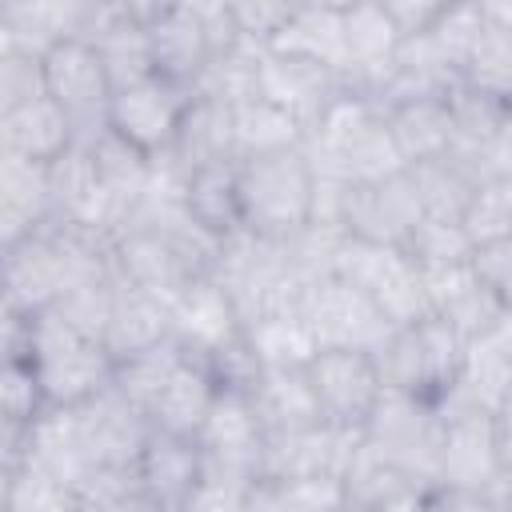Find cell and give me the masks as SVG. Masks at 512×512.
<instances>
[{
    "label": "cell",
    "instance_id": "cell-25",
    "mask_svg": "<svg viewBox=\"0 0 512 512\" xmlns=\"http://www.w3.org/2000/svg\"><path fill=\"white\" fill-rule=\"evenodd\" d=\"M72 140H76V128L52 96H36L20 108L0 112V152H16V156L48 164Z\"/></svg>",
    "mask_w": 512,
    "mask_h": 512
},
{
    "label": "cell",
    "instance_id": "cell-10",
    "mask_svg": "<svg viewBox=\"0 0 512 512\" xmlns=\"http://www.w3.org/2000/svg\"><path fill=\"white\" fill-rule=\"evenodd\" d=\"M48 96L68 112L76 140H92L100 128H108L112 108V80L92 48V40H60L44 56Z\"/></svg>",
    "mask_w": 512,
    "mask_h": 512
},
{
    "label": "cell",
    "instance_id": "cell-18",
    "mask_svg": "<svg viewBox=\"0 0 512 512\" xmlns=\"http://www.w3.org/2000/svg\"><path fill=\"white\" fill-rule=\"evenodd\" d=\"M156 160L176 168L184 180L196 168L240 160L236 156V116H232V104L212 100V96H192V104H188V112H184V120L176 128V140L164 152H156Z\"/></svg>",
    "mask_w": 512,
    "mask_h": 512
},
{
    "label": "cell",
    "instance_id": "cell-35",
    "mask_svg": "<svg viewBox=\"0 0 512 512\" xmlns=\"http://www.w3.org/2000/svg\"><path fill=\"white\" fill-rule=\"evenodd\" d=\"M408 176L416 184V196H420L424 216H436V220H464V212L472 204V192L480 184L464 168V160H456L452 152L448 156H436V160L408 164Z\"/></svg>",
    "mask_w": 512,
    "mask_h": 512
},
{
    "label": "cell",
    "instance_id": "cell-31",
    "mask_svg": "<svg viewBox=\"0 0 512 512\" xmlns=\"http://www.w3.org/2000/svg\"><path fill=\"white\" fill-rule=\"evenodd\" d=\"M272 52L316 60L328 68L348 72V36H344V12H324V8H292L288 20L272 32L268 40Z\"/></svg>",
    "mask_w": 512,
    "mask_h": 512
},
{
    "label": "cell",
    "instance_id": "cell-39",
    "mask_svg": "<svg viewBox=\"0 0 512 512\" xmlns=\"http://www.w3.org/2000/svg\"><path fill=\"white\" fill-rule=\"evenodd\" d=\"M0 508L4 512H80L76 492L32 460L0 468Z\"/></svg>",
    "mask_w": 512,
    "mask_h": 512
},
{
    "label": "cell",
    "instance_id": "cell-57",
    "mask_svg": "<svg viewBox=\"0 0 512 512\" xmlns=\"http://www.w3.org/2000/svg\"><path fill=\"white\" fill-rule=\"evenodd\" d=\"M108 4V12L112 16H120V20H132V24H156L164 12H172L180 0H104Z\"/></svg>",
    "mask_w": 512,
    "mask_h": 512
},
{
    "label": "cell",
    "instance_id": "cell-12",
    "mask_svg": "<svg viewBox=\"0 0 512 512\" xmlns=\"http://www.w3.org/2000/svg\"><path fill=\"white\" fill-rule=\"evenodd\" d=\"M308 376L316 388L320 416L344 428H364L384 392L376 356L356 348H320L308 360Z\"/></svg>",
    "mask_w": 512,
    "mask_h": 512
},
{
    "label": "cell",
    "instance_id": "cell-37",
    "mask_svg": "<svg viewBox=\"0 0 512 512\" xmlns=\"http://www.w3.org/2000/svg\"><path fill=\"white\" fill-rule=\"evenodd\" d=\"M260 56L264 44L252 36H240L236 44L212 52V60L204 64V72L196 76L192 92L196 96H212L224 104H240L248 96H256V80H260Z\"/></svg>",
    "mask_w": 512,
    "mask_h": 512
},
{
    "label": "cell",
    "instance_id": "cell-16",
    "mask_svg": "<svg viewBox=\"0 0 512 512\" xmlns=\"http://www.w3.org/2000/svg\"><path fill=\"white\" fill-rule=\"evenodd\" d=\"M424 288H428V308L440 320H448L464 340L492 332L508 316V304L488 288L476 260L424 268Z\"/></svg>",
    "mask_w": 512,
    "mask_h": 512
},
{
    "label": "cell",
    "instance_id": "cell-61",
    "mask_svg": "<svg viewBox=\"0 0 512 512\" xmlns=\"http://www.w3.org/2000/svg\"><path fill=\"white\" fill-rule=\"evenodd\" d=\"M16 4H28V0H0V8H16Z\"/></svg>",
    "mask_w": 512,
    "mask_h": 512
},
{
    "label": "cell",
    "instance_id": "cell-14",
    "mask_svg": "<svg viewBox=\"0 0 512 512\" xmlns=\"http://www.w3.org/2000/svg\"><path fill=\"white\" fill-rule=\"evenodd\" d=\"M112 260H116V276L160 296V300H176L196 276H204V268L164 232L148 228V224H124L116 244H112Z\"/></svg>",
    "mask_w": 512,
    "mask_h": 512
},
{
    "label": "cell",
    "instance_id": "cell-5",
    "mask_svg": "<svg viewBox=\"0 0 512 512\" xmlns=\"http://www.w3.org/2000/svg\"><path fill=\"white\" fill-rule=\"evenodd\" d=\"M364 440L376 456H384L416 484H424L432 500V488L440 484V444H444V416L436 400L384 388L364 424Z\"/></svg>",
    "mask_w": 512,
    "mask_h": 512
},
{
    "label": "cell",
    "instance_id": "cell-48",
    "mask_svg": "<svg viewBox=\"0 0 512 512\" xmlns=\"http://www.w3.org/2000/svg\"><path fill=\"white\" fill-rule=\"evenodd\" d=\"M460 224L468 228V236H472L476 248L488 244V240L512 236V176L480 180Z\"/></svg>",
    "mask_w": 512,
    "mask_h": 512
},
{
    "label": "cell",
    "instance_id": "cell-1",
    "mask_svg": "<svg viewBox=\"0 0 512 512\" xmlns=\"http://www.w3.org/2000/svg\"><path fill=\"white\" fill-rule=\"evenodd\" d=\"M112 244H116L112 236L88 224L52 216L32 236L0 248L4 252V308L32 316V312L52 308L60 296H68L72 288L88 280L116 276Z\"/></svg>",
    "mask_w": 512,
    "mask_h": 512
},
{
    "label": "cell",
    "instance_id": "cell-8",
    "mask_svg": "<svg viewBox=\"0 0 512 512\" xmlns=\"http://www.w3.org/2000/svg\"><path fill=\"white\" fill-rule=\"evenodd\" d=\"M300 316L308 320L312 336L320 348H356V352H372L392 336V316L352 280L344 276H320L308 296Z\"/></svg>",
    "mask_w": 512,
    "mask_h": 512
},
{
    "label": "cell",
    "instance_id": "cell-11",
    "mask_svg": "<svg viewBox=\"0 0 512 512\" xmlns=\"http://www.w3.org/2000/svg\"><path fill=\"white\" fill-rule=\"evenodd\" d=\"M348 92H352L348 72L328 68V64H316V60L284 56V52H272V48L264 44L256 96L280 104L288 116L300 120L304 132H312V128L328 116V108H332L336 100H344Z\"/></svg>",
    "mask_w": 512,
    "mask_h": 512
},
{
    "label": "cell",
    "instance_id": "cell-52",
    "mask_svg": "<svg viewBox=\"0 0 512 512\" xmlns=\"http://www.w3.org/2000/svg\"><path fill=\"white\" fill-rule=\"evenodd\" d=\"M456 160H464V168L476 176V180H496V176H512V116L500 124V132L492 140H484L480 148L472 152H452Z\"/></svg>",
    "mask_w": 512,
    "mask_h": 512
},
{
    "label": "cell",
    "instance_id": "cell-20",
    "mask_svg": "<svg viewBox=\"0 0 512 512\" xmlns=\"http://www.w3.org/2000/svg\"><path fill=\"white\" fill-rule=\"evenodd\" d=\"M240 328H244V320H240V312H236L228 288H224L212 272L196 276V280L172 300V336H176L188 352H196V356L216 352V348L228 344Z\"/></svg>",
    "mask_w": 512,
    "mask_h": 512
},
{
    "label": "cell",
    "instance_id": "cell-19",
    "mask_svg": "<svg viewBox=\"0 0 512 512\" xmlns=\"http://www.w3.org/2000/svg\"><path fill=\"white\" fill-rule=\"evenodd\" d=\"M40 464L44 472H52L56 480H64L72 492L76 484L96 468L84 424H80V408L76 404H48L24 432V456Z\"/></svg>",
    "mask_w": 512,
    "mask_h": 512
},
{
    "label": "cell",
    "instance_id": "cell-15",
    "mask_svg": "<svg viewBox=\"0 0 512 512\" xmlns=\"http://www.w3.org/2000/svg\"><path fill=\"white\" fill-rule=\"evenodd\" d=\"M420 220H424V208H420V196H416L408 168H400L384 180H368V184L348 188V200H344V232L348 236L404 248Z\"/></svg>",
    "mask_w": 512,
    "mask_h": 512
},
{
    "label": "cell",
    "instance_id": "cell-53",
    "mask_svg": "<svg viewBox=\"0 0 512 512\" xmlns=\"http://www.w3.org/2000/svg\"><path fill=\"white\" fill-rule=\"evenodd\" d=\"M232 16H236V28L260 44L272 40V32L288 20L292 12V0H228Z\"/></svg>",
    "mask_w": 512,
    "mask_h": 512
},
{
    "label": "cell",
    "instance_id": "cell-21",
    "mask_svg": "<svg viewBox=\"0 0 512 512\" xmlns=\"http://www.w3.org/2000/svg\"><path fill=\"white\" fill-rule=\"evenodd\" d=\"M56 216L48 164L0 152V248L32 236L40 224Z\"/></svg>",
    "mask_w": 512,
    "mask_h": 512
},
{
    "label": "cell",
    "instance_id": "cell-50",
    "mask_svg": "<svg viewBox=\"0 0 512 512\" xmlns=\"http://www.w3.org/2000/svg\"><path fill=\"white\" fill-rule=\"evenodd\" d=\"M428 36H432V44L440 48V56L460 72V80H464V64H468V56H472V48H476V40H480V32H484V16H480V4L476 0H456L432 28H424Z\"/></svg>",
    "mask_w": 512,
    "mask_h": 512
},
{
    "label": "cell",
    "instance_id": "cell-44",
    "mask_svg": "<svg viewBox=\"0 0 512 512\" xmlns=\"http://www.w3.org/2000/svg\"><path fill=\"white\" fill-rule=\"evenodd\" d=\"M184 356H188V348H184L176 336H164L160 344H152V348H144V352L120 360L112 384H116L124 396H132V400L148 412V404H152L156 392L168 384V376L184 364ZM148 420H152V416H148Z\"/></svg>",
    "mask_w": 512,
    "mask_h": 512
},
{
    "label": "cell",
    "instance_id": "cell-27",
    "mask_svg": "<svg viewBox=\"0 0 512 512\" xmlns=\"http://www.w3.org/2000/svg\"><path fill=\"white\" fill-rule=\"evenodd\" d=\"M212 400H216V380H212L204 356L188 352L184 364L168 376V384L148 404V416H152V424L160 432H176V436H192L196 440Z\"/></svg>",
    "mask_w": 512,
    "mask_h": 512
},
{
    "label": "cell",
    "instance_id": "cell-56",
    "mask_svg": "<svg viewBox=\"0 0 512 512\" xmlns=\"http://www.w3.org/2000/svg\"><path fill=\"white\" fill-rule=\"evenodd\" d=\"M400 28H404V36L408 32H424V28H432L456 0H376Z\"/></svg>",
    "mask_w": 512,
    "mask_h": 512
},
{
    "label": "cell",
    "instance_id": "cell-3",
    "mask_svg": "<svg viewBox=\"0 0 512 512\" xmlns=\"http://www.w3.org/2000/svg\"><path fill=\"white\" fill-rule=\"evenodd\" d=\"M312 192H316V168L304 144L236 160L240 224L256 236L284 240L300 232L312 220Z\"/></svg>",
    "mask_w": 512,
    "mask_h": 512
},
{
    "label": "cell",
    "instance_id": "cell-43",
    "mask_svg": "<svg viewBox=\"0 0 512 512\" xmlns=\"http://www.w3.org/2000/svg\"><path fill=\"white\" fill-rule=\"evenodd\" d=\"M80 512H152L136 464H96L76 484Z\"/></svg>",
    "mask_w": 512,
    "mask_h": 512
},
{
    "label": "cell",
    "instance_id": "cell-42",
    "mask_svg": "<svg viewBox=\"0 0 512 512\" xmlns=\"http://www.w3.org/2000/svg\"><path fill=\"white\" fill-rule=\"evenodd\" d=\"M448 108H452V124H456V144L452 152H472L480 148L484 140H492L500 132V124L512 116V104L468 84V80H456L452 92H448Z\"/></svg>",
    "mask_w": 512,
    "mask_h": 512
},
{
    "label": "cell",
    "instance_id": "cell-30",
    "mask_svg": "<svg viewBox=\"0 0 512 512\" xmlns=\"http://www.w3.org/2000/svg\"><path fill=\"white\" fill-rule=\"evenodd\" d=\"M148 40H152L156 72L160 76H172L180 84H196V76L204 72V64L216 52L212 48V36L204 32V24L184 4H176L156 24H148Z\"/></svg>",
    "mask_w": 512,
    "mask_h": 512
},
{
    "label": "cell",
    "instance_id": "cell-34",
    "mask_svg": "<svg viewBox=\"0 0 512 512\" xmlns=\"http://www.w3.org/2000/svg\"><path fill=\"white\" fill-rule=\"evenodd\" d=\"M92 48H96V56H100V64H104V72L112 80V92L156 76V56H152V40H148L144 24L108 16L100 24V32L92 36Z\"/></svg>",
    "mask_w": 512,
    "mask_h": 512
},
{
    "label": "cell",
    "instance_id": "cell-33",
    "mask_svg": "<svg viewBox=\"0 0 512 512\" xmlns=\"http://www.w3.org/2000/svg\"><path fill=\"white\" fill-rule=\"evenodd\" d=\"M92 148V160H96V172H100V184L108 188V196L128 212H136V204L144 200L148 184H152V152H144L140 144H132L128 136H120L112 124L100 128L92 140H84Z\"/></svg>",
    "mask_w": 512,
    "mask_h": 512
},
{
    "label": "cell",
    "instance_id": "cell-4",
    "mask_svg": "<svg viewBox=\"0 0 512 512\" xmlns=\"http://www.w3.org/2000/svg\"><path fill=\"white\" fill-rule=\"evenodd\" d=\"M16 356H28L48 404H84L116 380V356L104 348V340L88 336L56 308L28 316L24 352Z\"/></svg>",
    "mask_w": 512,
    "mask_h": 512
},
{
    "label": "cell",
    "instance_id": "cell-55",
    "mask_svg": "<svg viewBox=\"0 0 512 512\" xmlns=\"http://www.w3.org/2000/svg\"><path fill=\"white\" fill-rule=\"evenodd\" d=\"M200 24H204V32L212 36V48L220 52V48H228V44H236L244 32L236 28V16H232V8H228V0H180Z\"/></svg>",
    "mask_w": 512,
    "mask_h": 512
},
{
    "label": "cell",
    "instance_id": "cell-7",
    "mask_svg": "<svg viewBox=\"0 0 512 512\" xmlns=\"http://www.w3.org/2000/svg\"><path fill=\"white\" fill-rule=\"evenodd\" d=\"M332 272L352 280L356 288H364L392 316V324H408V320H420L432 312L428 288H424V268L400 244H372L360 236H344Z\"/></svg>",
    "mask_w": 512,
    "mask_h": 512
},
{
    "label": "cell",
    "instance_id": "cell-40",
    "mask_svg": "<svg viewBox=\"0 0 512 512\" xmlns=\"http://www.w3.org/2000/svg\"><path fill=\"white\" fill-rule=\"evenodd\" d=\"M244 336L264 368L268 364H308L320 352V344L300 312H272V316L248 320Z\"/></svg>",
    "mask_w": 512,
    "mask_h": 512
},
{
    "label": "cell",
    "instance_id": "cell-26",
    "mask_svg": "<svg viewBox=\"0 0 512 512\" xmlns=\"http://www.w3.org/2000/svg\"><path fill=\"white\" fill-rule=\"evenodd\" d=\"M344 500H348V508H364V512L428 508V488L416 484L396 464H388L384 456H376L368 448V440H360V452L352 456V464L344 472Z\"/></svg>",
    "mask_w": 512,
    "mask_h": 512
},
{
    "label": "cell",
    "instance_id": "cell-54",
    "mask_svg": "<svg viewBox=\"0 0 512 512\" xmlns=\"http://www.w3.org/2000/svg\"><path fill=\"white\" fill-rule=\"evenodd\" d=\"M472 260H476L480 276L488 280V288H492V292L508 304V312H512V236L480 244V248L472 252Z\"/></svg>",
    "mask_w": 512,
    "mask_h": 512
},
{
    "label": "cell",
    "instance_id": "cell-45",
    "mask_svg": "<svg viewBox=\"0 0 512 512\" xmlns=\"http://www.w3.org/2000/svg\"><path fill=\"white\" fill-rule=\"evenodd\" d=\"M16 8H24L52 44L92 40L100 32V24L112 16L104 0H28V4H16Z\"/></svg>",
    "mask_w": 512,
    "mask_h": 512
},
{
    "label": "cell",
    "instance_id": "cell-9",
    "mask_svg": "<svg viewBox=\"0 0 512 512\" xmlns=\"http://www.w3.org/2000/svg\"><path fill=\"white\" fill-rule=\"evenodd\" d=\"M360 440H364V428H344L332 420L268 432L260 452V476L264 480H300V476L344 480L352 456L360 452Z\"/></svg>",
    "mask_w": 512,
    "mask_h": 512
},
{
    "label": "cell",
    "instance_id": "cell-32",
    "mask_svg": "<svg viewBox=\"0 0 512 512\" xmlns=\"http://www.w3.org/2000/svg\"><path fill=\"white\" fill-rule=\"evenodd\" d=\"M344 36H348V84H360L396 60L404 28L376 0H356L352 8H344Z\"/></svg>",
    "mask_w": 512,
    "mask_h": 512
},
{
    "label": "cell",
    "instance_id": "cell-29",
    "mask_svg": "<svg viewBox=\"0 0 512 512\" xmlns=\"http://www.w3.org/2000/svg\"><path fill=\"white\" fill-rule=\"evenodd\" d=\"M392 140L400 148L404 168L420 164V160H436L448 156L456 144V124H452V108L448 96H424V100H408L384 112Z\"/></svg>",
    "mask_w": 512,
    "mask_h": 512
},
{
    "label": "cell",
    "instance_id": "cell-36",
    "mask_svg": "<svg viewBox=\"0 0 512 512\" xmlns=\"http://www.w3.org/2000/svg\"><path fill=\"white\" fill-rule=\"evenodd\" d=\"M184 204L220 240L232 236L236 228H244L240 224V200H236V160L208 164V168L188 172V180H184Z\"/></svg>",
    "mask_w": 512,
    "mask_h": 512
},
{
    "label": "cell",
    "instance_id": "cell-47",
    "mask_svg": "<svg viewBox=\"0 0 512 512\" xmlns=\"http://www.w3.org/2000/svg\"><path fill=\"white\" fill-rule=\"evenodd\" d=\"M464 80L512 104V36L484 20V32L464 64Z\"/></svg>",
    "mask_w": 512,
    "mask_h": 512
},
{
    "label": "cell",
    "instance_id": "cell-22",
    "mask_svg": "<svg viewBox=\"0 0 512 512\" xmlns=\"http://www.w3.org/2000/svg\"><path fill=\"white\" fill-rule=\"evenodd\" d=\"M136 468H140L144 492L152 500V512H184L188 496L200 480V444L192 436L156 428L152 440L144 444Z\"/></svg>",
    "mask_w": 512,
    "mask_h": 512
},
{
    "label": "cell",
    "instance_id": "cell-17",
    "mask_svg": "<svg viewBox=\"0 0 512 512\" xmlns=\"http://www.w3.org/2000/svg\"><path fill=\"white\" fill-rule=\"evenodd\" d=\"M76 408H80V424H84V436H88L96 464H136L144 444L156 432L148 412L132 396H124L116 384H108L104 392L88 396Z\"/></svg>",
    "mask_w": 512,
    "mask_h": 512
},
{
    "label": "cell",
    "instance_id": "cell-28",
    "mask_svg": "<svg viewBox=\"0 0 512 512\" xmlns=\"http://www.w3.org/2000/svg\"><path fill=\"white\" fill-rule=\"evenodd\" d=\"M252 404L260 412L264 432H288L324 420L308 364H268L252 388Z\"/></svg>",
    "mask_w": 512,
    "mask_h": 512
},
{
    "label": "cell",
    "instance_id": "cell-46",
    "mask_svg": "<svg viewBox=\"0 0 512 512\" xmlns=\"http://www.w3.org/2000/svg\"><path fill=\"white\" fill-rule=\"evenodd\" d=\"M44 408H48V396H44V384H40L36 368L28 364V356H4V372H0V424L4 428H28Z\"/></svg>",
    "mask_w": 512,
    "mask_h": 512
},
{
    "label": "cell",
    "instance_id": "cell-13",
    "mask_svg": "<svg viewBox=\"0 0 512 512\" xmlns=\"http://www.w3.org/2000/svg\"><path fill=\"white\" fill-rule=\"evenodd\" d=\"M192 84H180L172 76H148L132 88H120L112 96V108H108V124L128 136L132 144H140L144 152H164L172 140H176V128L192 104Z\"/></svg>",
    "mask_w": 512,
    "mask_h": 512
},
{
    "label": "cell",
    "instance_id": "cell-51",
    "mask_svg": "<svg viewBox=\"0 0 512 512\" xmlns=\"http://www.w3.org/2000/svg\"><path fill=\"white\" fill-rule=\"evenodd\" d=\"M36 96H48V76H44V56H20V52H0V112L20 108Z\"/></svg>",
    "mask_w": 512,
    "mask_h": 512
},
{
    "label": "cell",
    "instance_id": "cell-24",
    "mask_svg": "<svg viewBox=\"0 0 512 512\" xmlns=\"http://www.w3.org/2000/svg\"><path fill=\"white\" fill-rule=\"evenodd\" d=\"M164 336H172V304L120 280L116 284V300H112V316H108V328H104V344L108 352L120 360L160 344Z\"/></svg>",
    "mask_w": 512,
    "mask_h": 512
},
{
    "label": "cell",
    "instance_id": "cell-41",
    "mask_svg": "<svg viewBox=\"0 0 512 512\" xmlns=\"http://www.w3.org/2000/svg\"><path fill=\"white\" fill-rule=\"evenodd\" d=\"M348 508L344 480L328 476H300V480H256L248 512H328Z\"/></svg>",
    "mask_w": 512,
    "mask_h": 512
},
{
    "label": "cell",
    "instance_id": "cell-59",
    "mask_svg": "<svg viewBox=\"0 0 512 512\" xmlns=\"http://www.w3.org/2000/svg\"><path fill=\"white\" fill-rule=\"evenodd\" d=\"M476 4H480V16L492 28H500V32L512 36V0H476Z\"/></svg>",
    "mask_w": 512,
    "mask_h": 512
},
{
    "label": "cell",
    "instance_id": "cell-38",
    "mask_svg": "<svg viewBox=\"0 0 512 512\" xmlns=\"http://www.w3.org/2000/svg\"><path fill=\"white\" fill-rule=\"evenodd\" d=\"M232 116H236V156L300 148L308 136L296 116H288L280 104H272L264 96H248V100L232 104Z\"/></svg>",
    "mask_w": 512,
    "mask_h": 512
},
{
    "label": "cell",
    "instance_id": "cell-60",
    "mask_svg": "<svg viewBox=\"0 0 512 512\" xmlns=\"http://www.w3.org/2000/svg\"><path fill=\"white\" fill-rule=\"evenodd\" d=\"M356 0H292V8H324V12H344Z\"/></svg>",
    "mask_w": 512,
    "mask_h": 512
},
{
    "label": "cell",
    "instance_id": "cell-6",
    "mask_svg": "<svg viewBox=\"0 0 512 512\" xmlns=\"http://www.w3.org/2000/svg\"><path fill=\"white\" fill-rule=\"evenodd\" d=\"M464 348H468V340L448 320L428 312L420 320L392 328V336L376 348V368H380L384 388H400V392L436 400L456 380Z\"/></svg>",
    "mask_w": 512,
    "mask_h": 512
},
{
    "label": "cell",
    "instance_id": "cell-49",
    "mask_svg": "<svg viewBox=\"0 0 512 512\" xmlns=\"http://www.w3.org/2000/svg\"><path fill=\"white\" fill-rule=\"evenodd\" d=\"M420 268H440V264H460V260H472L476 244L468 236V228L460 220H436V216H424L408 244H404Z\"/></svg>",
    "mask_w": 512,
    "mask_h": 512
},
{
    "label": "cell",
    "instance_id": "cell-23",
    "mask_svg": "<svg viewBox=\"0 0 512 512\" xmlns=\"http://www.w3.org/2000/svg\"><path fill=\"white\" fill-rule=\"evenodd\" d=\"M264 424L260 412L252 404L248 392L236 388H216V400L196 432V444L204 456H220V460H236V464H252L260 472V452H264Z\"/></svg>",
    "mask_w": 512,
    "mask_h": 512
},
{
    "label": "cell",
    "instance_id": "cell-2",
    "mask_svg": "<svg viewBox=\"0 0 512 512\" xmlns=\"http://www.w3.org/2000/svg\"><path fill=\"white\" fill-rule=\"evenodd\" d=\"M304 152L316 172H332L352 184L384 180L404 168L388 116L356 92L328 108V116L304 136Z\"/></svg>",
    "mask_w": 512,
    "mask_h": 512
},
{
    "label": "cell",
    "instance_id": "cell-58",
    "mask_svg": "<svg viewBox=\"0 0 512 512\" xmlns=\"http://www.w3.org/2000/svg\"><path fill=\"white\" fill-rule=\"evenodd\" d=\"M496 432H500V456H504V468L512 472V388H508L504 404L496 408Z\"/></svg>",
    "mask_w": 512,
    "mask_h": 512
}]
</instances>
